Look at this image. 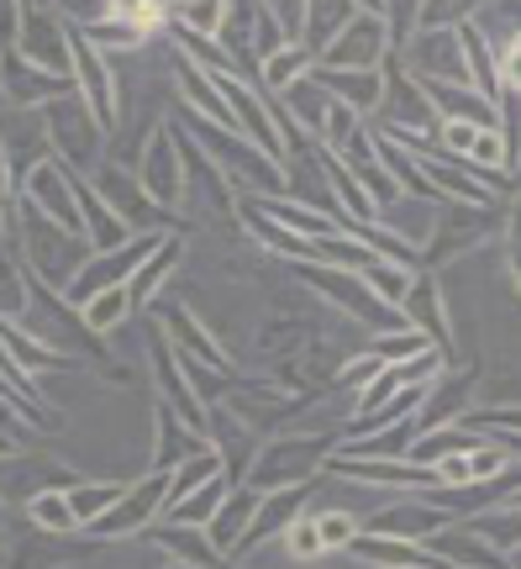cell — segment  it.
Here are the masks:
<instances>
[{"mask_svg":"<svg viewBox=\"0 0 521 569\" xmlns=\"http://www.w3.org/2000/svg\"><path fill=\"white\" fill-rule=\"evenodd\" d=\"M380 42H384L380 11H353V21L338 32V42L321 53L327 63H317V69H374V59H380Z\"/></svg>","mask_w":521,"mask_h":569,"instance_id":"obj_5","label":"cell"},{"mask_svg":"<svg viewBox=\"0 0 521 569\" xmlns=\"http://www.w3.org/2000/svg\"><path fill=\"white\" fill-rule=\"evenodd\" d=\"M305 17H317V27H311V42H305V53H327V48L338 42V32L348 27L342 17H353V6H305Z\"/></svg>","mask_w":521,"mask_h":569,"instance_id":"obj_24","label":"cell"},{"mask_svg":"<svg viewBox=\"0 0 521 569\" xmlns=\"http://www.w3.org/2000/svg\"><path fill=\"white\" fill-rule=\"evenodd\" d=\"M348 549H359L363 559H380V565H401V569H448L442 559H427V553H417L411 543H384V538H353Z\"/></svg>","mask_w":521,"mask_h":569,"instance_id":"obj_21","label":"cell"},{"mask_svg":"<svg viewBox=\"0 0 521 569\" xmlns=\"http://www.w3.org/2000/svg\"><path fill=\"white\" fill-rule=\"evenodd\" d=\"M142 196L153 206H180V148H174V132H153V142H148V159H142Z\"/></svg>","mask_w":521,"mask_h":569,"instance_id":"obj_8","label":"cell"},{"mask_svg":"<svg viewBox=\"0 0 521 569\" xmlns=\"http://www.w3.org/2000/svg\"><path fill=\"white\" fill-rule=\"evenodd\" d=\"M163 501H169V469H163V475H148V480H138V486H127V496H121L106 517H96V522H90V532H106V538L132 532V528H142V522H148Z\"/></svg>","mask_w":521,"mask_h":569,"instance_id":"obj_6","label":"cell"},{"mask_svg":"<svg viewBox=\"0 0 521 569\" xmlns=\"http://www.w3.org/2000/svg\"><path fill=\"white\" fill-rule=\"evenodd\" d=\"M332 174H338V190H342V201L353 206V211H359V217H369V201H363L359 180H353V174H348V169H342V163H332Z\"/></svg>","mask_w":521,"mask_h":569,"instance_id":"obj_35","label":"cell"},{"mask_svg":"<svg viewBox=\"0 0 521 569\" xmlns=\"http://www.w3.org/2000/svg\"><path fill=\"white\" fill-rule=\"evenodd\" d=\"M180 17H190V27H196V32H221L227 6H190V11H180Z\"/></svg>","mask_w":521,"mask_h":569,"instance_id":"obj_34","label":"cell"},{"mask_svg":"<svg viewBox=\"0 0 521 569\" xmlns=\"http://www.w3.org/2000/svg\"><path fill=\"white\" fill-rule=\"evenodd\" d=\"M27 311V280L11 264H0V322H11Z\"/></svg>","mask_w":521,"mask_h":569,"instance_id":"obj_29","label":"cell"},{"mask_svg":"<svg viewBox=\"0 0 521 569\" xmlns=\"http://www.w3.org/2000/svg\"><path fill=\"white\" fill-rule=\"evenodd\" d=\"M69 84H80L84 111L96 117V127L117 122V80H111V59L96 53L80 32H69Z\"/></svg>","mask_w":521,"mask_h":569,"instance_id":"obj_2","label":"cell"},{"mask_svg":"<svg viewBox=\"0 0 521 569\" xmlns=\"http://www.w3.org/2000/svg\"><path fill=\"white\" fill-rule=\"evenodd\" d=\"M421 96H427V101H438V111L448 117V122H459L463 117V127H480V132H495V122H501V117H495L480 96H469L463 84H432L427 80L421 84Z\"/></svg>","mask_w":521,"mask_h":569,"instance_id":"obj_12","label":"cell"},{"mask_svg":"<svg viewBox=\"0 0 521 569\" xmlns=\"http://www.w3.org/2000/svg\"><path fill=\"white\" fill-rule=\"evenodd\" d=\"M269 69H263V80L274 84V90H290V84L305 74V63H311V53L305 48H280V53H269Z\"/></svg>","mask_w":521,"mask_h":569,"instance_id":"obj_26","label":"cell"},{"mask_svg":"<svg viewBox=\"0 0 521 569\" xmlns=\"http://www.w3.org/2000/svg\"><path fill=\"white\" fill-rule=\"evenodd\" d=\"M427 180H442L448 190H453V196H463V201H480V206L490 201V196H484V190L469 180V174H453V169H442V163H432V169H427Z\"/></svg>","mask_w":521,"mask_h":569,"instance_id":"obj_31","label":"cell"},{"mask_svg":"<svg viewBox=\"0 0 521 569\" xmlns=\"http://www.w3.org/2000/svg\"><path fill=\"white\" fill-rule=\"evenodd\" d=\"M159 248V232H142V238H132L127 248H111V253H90L80 264V274L63 284V301L69 306H84L90 296H101V290H117V284L132 280V269L148 259Z\"/></svg>","mask_w":521,"mask_h":569,"instance_id":"obj_1","label":"cell"},{"mask_svg":"<svg viewBox=\"0 0 521 569\" xmlns=\"http://www.w3.org/2000/svg\"><path fill=\"white\" fill-rule=\"evenodd\" d=\"M121 496H127V486H80V490H63V501H69V511H74V522H80V528H90L96 517H106V511L117 507Z\"/></svg>","mask_w":521,"mask_h":569,"instance_id":"obj_20","label":"cell"},{"mask_svg":"<svg viewBox=\"0 0 521 569\" xmlns=\"http://www.w3.org/2000/svg\"><path fill=\"white\" fill-rule=\"evenodd\" d=\"M27 206L38 217H48L53 227L84 238L80 211H74V190H69V163H32V174H27Z\"/></svg>","mask_w":521,"mask_h":569,"instance_id":"obj_4","label":"cell"},{"mask_svg":"<svg viewBox=\"0 0 521 569\" xmlns=\"http://www.w3.org/2000/svg\"><path fill=\"white\" fill-rule=\"evenodd\" d=\"M301 496H305V490H284V496H274V501L259 511V522H253V528L238 538V549H232V553H248V549H259L263 538H274V532L290 522V511L301 507Z\"/></svg>","mask_w":521,"mask_h":569,"instance_id":"obj_18","label":"cell"},{"mask_svg":"<svg viewBox=\"0 0 521 569\" xmlns=\"http://www.w3.org/2000/svg\"><path fill=\"white\" fill-rule=\"evenodd\" d=\"M363 280L380 284L384 301H405V290H411V280H405L401 264H384V259H369V269H363Z\"/></svg>","mask_w":521,"mask_h":569,"instance_id":"obj_27","label":"cell"},{"mask_svg":"<svg viewBox=\"0 0 521 569\" xmlns=\"http://www.w3.org/2000/svg\"><path fill=\"white\" fill-rule=\"evenodd\" d=\"M474 138H480V127H463V122L442 127V142H448V148H459V153H469V148H474Z\"/></svg>","mask_w":521,"mask_h":569,"instance_id":"obj_36","label":"cell"},{"mask_svg":"<svg viewBox=\"0 0 521 569\" xmlns=\"http://www.w3.org/2000/svg\"><path fill=\"white\" fill-rule=\"evenodd\" d=\"M259 511V496L253 490H238L232 501H221L217 517L206 522V538H211V549H238L242 528H248V517Z\"/></svg>","mask_w":521,"mask_h":569,"instance_id":"obj_14","label":"cell"},{"mask_svg":"<svg viewBox=\"0 0 521 569\" xmlns=\"http://www.w3.org/2000/svg\"><path fill=\"white\" fill-rule=\"evenodd\" d=\"M469 159L501 163V138H495V132H480V138H474V148H469Z\"/></svg>","mask_w":521,"mask_h":569,"instance_id":"obj_37","label":"cell"},{"mask_svg":"<svg viewBox=\"0 0 521 569\" xmlns=\"http://www.w3.org/2000/svg\"><path fill=\"white\" fill-rule=\"evenodd\" d=\"M17 53L21 63H32V69H48L53 80H69V32H63L59 21L48 17V11H32V6H21L17 11Z\"/></svg>","mask_w":521,"mask_h":569,"instance_id":"obj_3","label":"cell"},{"mask_svg":"<svg viewBox=\"0 0 521 569\" xmlns=\"http://www.w3.org/2000/svg\"><path fill=\"white\" fill-rule=\"evenodd\" d=\"M290 553H295V559H317V553H321L317 517H305V522H295V528H290Z\"/></svg>","mask_w":521,"mask_h":569,"instance_id":"obj_32","label":"cell"},{"mask_svg":"<svg viewBox=\"0 0 521 569\" xmlns=\"http://www.w3.org/2000/svg\"><path fill=\"white\" fill-rule=\"evenodd\" d=\"M317 538H321V549H348L359 538V528H353L348 511H327V517H317Z\"/></svg>","mask_w":521,"mask_h":569,"instance_id":"obj_28","label":"cell"},{"mask_svg":"<svg viewBox=\"0 0 521 569\" xmlns=\"http://www.w3.org/2000/svg\"><path fill=\"white\" fill-rule=\"evenodd\" d=\"M384 163L395 169V190H411V196H438V190H432V180H427L411 159H401L395 148H384Z\"/></svg>","mask_w":521,"mask_h":569,"instance_id":"obj_30","label":"cell"},{"mask_svg":"<svg viewBox=\"0 0 521 569\" xmlns=\"http://www.w3.org/2000/svg\"><path fill=\"white\" fill-rule=\"evenodd\" d=\"M280 96H284V106L295 111V122H305V127H317V132H321L327 111H332V96H327L311 74H301V80L290 84V90H280ZM284 106H280V111H284Z\"/></svg>","mask_w":521,"mask_h":569,"instance_id":"obj_17","label":"cell"},{"mask_svg":"<svg viewBox=\"0 0 521 569\" xmlns=\"http://www.w3.org/2000/svg\"><path fill=\"white\" fill-rule=\"evenodd\" d=\"M96 122L90 111H84L80 96H63V101H53V111H48V142L53 148H63L69 159H90L96 153V132H84V127Z\"/></svg>","mask_w":521,"mask_h":569,"instance_id":"obj_11","label":"cell"},{"mask_svg":"<svg viewBox=\"0 0 521 569\" xmlns=\"http://www.w3.org/2000/svg\"><path fill=\"white\" fill-rule=\"evenodd\" d=\"M442 528V511H384L374 517V532H395V538H427Z\"/></svg>","mask_w":521,"mask_h":569,"instance_id":"obj_23","label":"cell"},{"mask_svg":"<svg viewBox=\"0 0 521 569\" xmlns=\"http://www.w3.org/2000/svg\"><path fill=\"white\" fill-rule=\"evenodd\" d=\"M32 522L48 528V532L80 528V522H74V511H69V501H63V490H38V496H32Z\"/></svg>","mask_w":521,"mask_h":569,"instance_id":"obj_25","label":"cell"},{"mask_svg":"<svg viewBox=\"0 0 521 569\" xmlns=\"http://www.w3.org/2000/svg\"><path fill=\"white\" fill-rule=\"evenodd\" d=\"M0 96L11 106H38V96L48 106L63 101L69 96V80H53V74H42V69H32V63H21L11 48L0 53Z\"/></svg>","mask_w":521,"mask_h":569,"instance_id":"obj_9","label":"cell"},{"mask_svg":"<svg viewBox=\"0 0 521 569\" xmlns=\"http://www.w3.org/2000/svg\"><path fill=\"white\" fill-rule=\"evenodd\" d=\"M127 311H132V306H127V284H117V290H101V296H90V301H84L80 322L90 327V332H106V327H117Z\"/></svg>","mask_w":521,"mask_h":569,"instance_id":"obj_22","label":"cell"},{"mask_svg":"<svg viewBox=\"0 0 521 569\" xmlns=\"http://www.w3.org/2000/svg\"><path fill=\"white\" fill-rule=\"evenodd\" d=\"M221 501H227V480L211 475L206 486H196V496H180V501L169 507V522H211Z\"/></svg>","mask_w":521,"mask_h":569,"instance_id":"obj_19","label":"cell"},{"mask_svg":"<svg viewBox=\"0 0 521 569\" xmlns=\"http://www.w3.org/2000/svg\"><path fill=\"white\" fill-rule=\"evenodd\" d=\"M401 353H421V332H417V327H405L401 338H384V343H374V359H401Z\"/></svg>","mask_w":521,"mask_h":569,"instance_id":"obj_33","label":"cell"},{"mask_svg":"<svg viewBox=\"0 0 521 569\" xmlns=\"http://www.w3.org/2000/svg\"><path fill=\"white\" fill-rule=\"evenodd\" d=\"M311 80H317L338 106H348V111L380 101V74H374V69H317Z\"/></svg>","mask_w":521,"mask_h":569,"instance_id":"obj_13","label":"cell"},{"mask_svg":"<svg viewBox=\"0 0 521 569\" xmlns=\"http://www.w3.org/2000/svg\"><path fill=\"white\" fill-rule=\"evenodd\" d=\"M0 348H6V353H17V369H63L69 365L63 353H53V348L38 343V338H27V332L11 327V322H0Z\"/></svg>","mask_w":521,"mask_h":569,"instance_id":"obj_16","label":"cell"},{"mask_svg":"<svg viewBox=\"0 0 521 569\" xmlns=\"http://www.w3.org/2000/svg\"><path fill=\"white\" fill-rule=\"evenodd\" d=\"M217 90H221V101L238 106V117H232V122H238V132H253V142H259L263 153H269V159H280V132H274V111H269V106H263L259 96L248 90V84L227 80V74L217 80Z\"/></svg>","mask_w":521,"mask_h":569,"instance_id":"obj_10","label":"cell"},{"mask_svg":"<svg viewBox=\"0 0 521 569\" xmlns=\"http://www.w3.org/2000/svg\"><path fill=\"white\" fill-rule=\"evenodd\" d=\"M174 259H180V243H159V248H153V253L132 269V280H127V306H148V296H153V290H159V280L174 269Z\"/></svg>","mask_w":521,"mask_h":569,"instance_id":"obj_15","label":"cell"},{"mask_svg":"<svg viewBox=\"0 0 521 569\" xmlns=\"http://www.w3.org/2000/svg\"><path fill=\"white\" fill-rule=\"evenodd\" d=\"M90 190H96V196L111 206V217H117L127 232H148V227H163V211L148 201V196L138 190V180H127L121 169H106V174L90 184Z\"/></svg>","mask_w":521,"mask_h":569,"instance_id":"obj_7","label":"cell"}]
</instances>
